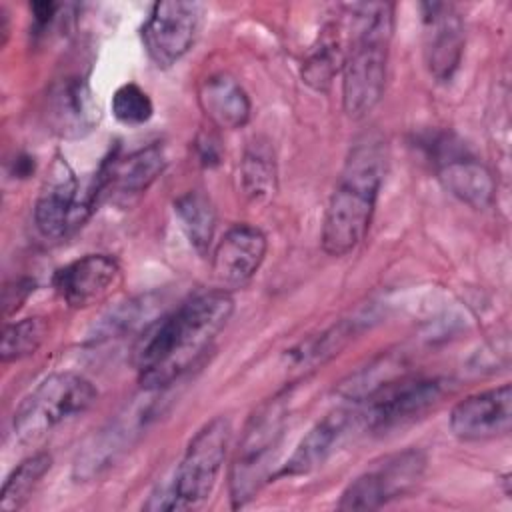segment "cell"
<instances>
[{
    "label": "cell",
    "instance_id": "cell-5",
    "mask_svg": "<svg viewBox=\"0 0 512 512\" xmlns=\"http://www.w3.org/2000/svg\"><path fill=\"white\" fill-rule=\"evenodd\" d=\"M286 422V394H276L262 402L246 422L228 476L232 508H240L250 502L260 486L266 480H272L270 466L284 436Z\"/></svg>",
    "mask_w": 512,
    "mask_h": 512
},
{
    "label": "cell",
    "instance_id": "cell-18",
    "mask_svg": "<svg viewBox=\"0 0 512 512\" xmlns=\"http://www.w3.org/2000/svg\"><path fill=\"white\" fill-rule=\"evenodd\" d=\"M164 166L166 156L160 144H148L124 158L112 156L100 166L104 176V192H114L120 196L142 194L162 174Z\"/></svg>",
    "mask_w": 512,
    "mask_h": 512
},
{
    "label": "cell",
    "instance_id": "cell-14",
    "mask_svg": "<svg viewBox=\"0 0 512 512\" xmlns=\"http://www.w3.org/2000/svg\"><path fill=\"white\" fill-rule=\"evenodd\" d=\"M120 276L118 262L108 254H86L56 270L52 284L70 308H88L104 300Z\"/></svg>",
    "mask_w": 512,
    "mask_h": 512
},
{
    "label": "cell",
    "instance_id": "cell-17",
    "mask_svg": "<svg viewBox=\"0 0 512 512\" xmlns=\"http://www.w3.org/2000/svg\"><path fill=\"white\" fill-rule=\"evenodd\" d=\"M356 422H360V412L338 408L326 414L302 436V440L298 442L286 464L274 474V478L304 476L322 466L344 442Z\"/></svg>",
    "mask_w": 512,
    "mask_h": 512
},
{
    "label": "cell",
    "instance_id": "cell-6",
    "mask_svg": "<svg viewBox=\"0 0 512 512\" xmlns=\"http://www.w3.org/2000/svg\"><path fill=\"white\" fill-rule=\"evenodd\" d=\"M94 384L76 372L46 376L16 408L12 428L20 442H34L52 428L84 414L96 402Z\"/></svg>",
    "mask_w": 512,
    "mask_h": 512
},
{
    "label": "cell",
    "instance_id": "cell-32",
    "mask_svg": "<svg viewBox=\"0 0 512 512\" xmlns=\"http://www.w3.org/2000/svg\"><path fill=\"white\" fill-rule=\"evenodd\" d=\"M30 170H34V162L30 158H18L16 166H14V174L18 176H26L30 174Z\"/></svg>",
    "mask_w": 512,
    "mask_h": 512
},
{
    "label": "cell",
    "instance_id": "cell-8",
    "mask_svg": "<svg viewBox=\"0 0 512 512\" xmlns=\"http://www.w3.org/2000/svg\"><path fill=\"white\" fill-rule=\"evenodd\" d=\"M426 456L408 448L382 458L354 478L338 500V510H376L408 494L422 478Z\"/></svg>",
    "mask_w": 512,
    "mask_h": 512
},
{
    "label": "cell",
    "instance_id": "cell-27",
    "mask_svg": "<svg viewBox=\"0 0 512 512\" xmlns=\"http://www.w3.org/2000/svg\"><path fill=\"white\" fill-rule=\"evenodd\" d=\"M156 302L150 300V296H140L136 300H130L116 308L100 326H98V336L100 338H114L116 334L130 332L138 326H150L154 320L150 318V308Z\"/></svg>",
    "mask_w": 512,
    "mask_h": 512
},
{
    "label": "cell",
    "instance_id": "cell-1",
    "mask_svg": "<svg viewBox=\"0 0 512 512\" xmlns=\"http://www.w3.org/2000/svg\"><path fill=\"white\" fill-rule=\"evenodd\" d=\"M232 312L234 300L220 288L194 294L146 326L132 356L142 388L160 392L174 384L210 348Z\"/></svg>",
    "mask_w": 512,
    "mask_h": 512
},
{
    "label": "cell",
    "instance_id": "cell-13",
    "mask_svg": "<svg viewBox=\"0 0 512 512\" xmlns=\"http://www.w3.org/2000/svg\"><path fill=\"white\" fill-rule=\"evenodd\" d=\"M46 122L66 140L84 138L100 122V108L90 84L80 76L58 80L46 96Z\"/></svg>",
    "mask_w": 512,
    "mask_h": 512
},
{
    "label": "cell",
    "instance_id": "cell-16",
    "mask_svg": "<svg viewBox=\"0 0 512 512\" xmlns=\"http://www.w3.org/2000/svg\"><path fill=\"white\" fill-rule=\"evenodd\" d=\"M268 240L250 224H236L224 232L212 254V272L226 288L248 284L264 262Z\"/></svg>",
    "mask_w": 512,
    "mask_h": 512
},
{
    "label": "cell",
    "instance_id": "cell-29",
    "mask_svg": "<svg viewBox=\"0 0 512 512\" xmlns=\"http://www.w3.org/2000/svg\"><path fill=\"white\" fill-rule=\"evenodd\" d=\"M62 6L56 2H34L30 4L32 18H34V34L46 32L58 18V10Z\"/></svg>",
    "mask_w": 512,
    "mask_h": 512
},
{
    "label": "cell",
    "instance_id": "cell-2",
    "mask_svg": "<svg viewBox=\"0 0 512 512\" xmlns=\"http://www.w3.org/2000/svg\"><path fill=\"white\" fill-rule=\"evenodd\" d=\"M386 172V148L378 134L360 136L342 166L322 220V250L346 256L368 234Z\"/></svg>",
    "mask_w": 512,
    "mask_h": 512
},
{
    "label": "cell",
    "instance_id": "cell-11",
    "mask_svg": "<svg viewBox=\"0 0 512 512\" xmlns=\"http://www.w3.org/2000/svg\"><path fill=\"white\" fill-rule=\"evenodd\" d=\"M450 430L464 442L506 436L512 426V388L502 384L460 400L450 412Z\"/></svg>",
    "mask_w": 512,
    "mask_h": 512
},
{
    "label": "cell",
    "instance_id": "cell-30",
    "mask_svg": "<svg viewBox=\"0 0 512 512\" xmlns=\"http://www.w3.org/2000/svg\"><path fill=\"white\" fill-rule=\"evenodd\" d=\"M14 286H16V290H14V296H4V304H6V310H4V314L8 316L10 312H14V310H18V306L26 300V296L34 290V282H30V280H24V278H20V280H16L14 282Z\"/></svg>",
    "mask_w": 512,
    "mask_h": 512
},
{
    "label": "cell",
    "instance_id": "cell-4",
    "mask_svg": "<svg viewBox=\"0 0 512 512\" xmlns=\"http://www.w3.org/2000/svg\"><path fill=\"white\" fill-rule=\"evenodd\" d=\"M230 422L224 416L208 420L188 442L168 484L150 494L146 510H186L206 502L222 472L230 444Z\"/></svg>",
    "mask_w": 512,
    "mask_h": 512
},
{
    "label": "cell",
    "instance_id": "cell-23",
    "mask_svg": "<svg viewBox=\"0 0 512 512\" xmlns=\"http://www.w3.org/2000/svg\"><path fill=\"white\" fill-rule=\"evenodd\" d=\"M242 192L252 202H266L276 190V162L268 142L254 140L240 162Z\"/></svg>",
    "mask_w": 512,
    "mask_h": 512
},
{
    "label": "cell",
    "instance_id": "cell-31",
    "mask_svg": "<svg viewBox=\"0 0 512 512\" xmlns=\"http://www.w3.org/2000/svg\"><path fill=\"white\" fill-rule=\"evenodd\" d=\"M8 22H10V16H8L6 8H4V6H0V34H2V46L6 44L8 34H10V26H8Z\"/></svg>",
    "mask_w": 512,
    "mask_h": 512
},
{
    "label": "cell",
    "instance_id": "cell-21",
    "mask_svg": "<svg viewBox=\"0 0 512 512\" xmlns=\"http://www.w3.org/2000/svg\"><path fill=\"white\" fill-rule=\"evenodd\" d=\"M344 56H346V48H342L338 28L334 24L326 26L320 32L318 42L312 46V50L308 52V56L304 60L302 80L310 88H314L318 92H326L330 88L334 76L338 72H342Z\"/></svg>",
    "mask_w": 512,
    "mask_h": 512
},
{
    "label": "cell",
    "instance_id": "cell-15",
    "mask_svg": "<svg viewBox=\"0 0 512 512\" xmlns=\"http://www.w3.org/2000/svg\"><path fill=\"white\" fill-rule=\"evenodd\" d=\"M424 20V60L428 72L446 82L460 66L464 50V26L450 4H422Z\"/></svg>",
    "mask_w": 512,
    "mask_h": 512
},
{
    "label": "cell",
    "instance_id": "cell-7",
    "mask_svg": "<svg viewBox=\"0 0 512 512\" xmlns=\"http://www.w3.org/2000/svg\"><path fill=\"white\" fill-rule=\"evenodd\" d=\"M102 194L104 176L100 170L82 184L68 162L58 158L36 198L34 224L46 238H64L88 220Z\"/></svg>",
    "mask_w": 512,
    "mask_h": 512
},
{
    "label": "cell",
    "instance_id": "cell-25",
    "mask_svg": "<svg viewBox=\"0 0 512 512\" xmlns=\"http://www.w3.org/2000/svg\"><path fill=\"white\" fill-rule=\"evenodd\" d=\"M46 332H48V324L40 316H30V318H22L18 322L6 324L2 332V344H0L2 362L22 360L34 354L44 342Z\"/></svg>",
    "mask_w": 512,
    "mask_h": 512
},
{
    "label": "cell",
    "instance_id": "cell-3",
    "mask_svg": "<svg viewBox=\"0 0 512 512\" xmlns=\"http://www.w3.org/2000/svg\"><path fill=\"white\" fill-rule=\"evenodd\" d=\"M350 20V44L342 66V106L350 118H362L384 94L394 4H352Z\"/></svg>",
    "mask_w": 512,
    "mask_h": 512
},
{
    "label": "cell",
    "instance_id": "cell-26",
    "mask_svg": "<svg viewBox=\"0 0 512 512\" xmlns=\"http://www.w3.org/2000/svg\"><path fill=\"white\" fill-rule=\"evenodd\" d=\"M110 108L114 118L124 126H142L154 114L150 96L134 82H126L116 88V92L112 94Z\"/></svg>",
    "mask_w": 512,
    "mask_h": 512
},
{
    "label": "cell",
    "instance_id": "cell-10",
    "mask_svg": "<svg viewBox=\"0 0 512 512\" xmlns=\"http://www.w3.org/2000/svg\"><path fill=\"white\" fill-rule=\"evenodd\" d=\"M200 22L202 6L198 2L164 0L152 4L140 32L150 60L160 68L176 64L192 48Z\"/></svg>",
    "mask_w": 512,
    "mask_h": 512
},
{
    "label": "cell",
    "instance_id": "cell-9",
    "mask_svg": "<svg viewBox=\"0 0 512 512\" xmlns=\"http://www.w3.org/2000/svg\"><path fill=\"white\" fill-rule=\"evenodd\" d=\"M446 392L440 378H398L388 380L370 392L360 420L374 432L404 426L434 408Z\"/></svg>",
    "mask_w": 512,
    "mask_h": 512
},
{
    "label": "cell",
    "instance_id": "cell-22",
    "mask_svg": "<svg viewBox=\"0 0 512 512\" xmlns=\"http://www.w3.org/2000/svg\"><path fill=\"white\" fill-rule=\"evenodd\" d=\"M174 212L184 234L198 254H206L212 246L216 228V210L202 190H188L174 202Z\"/></svg>",
    "mask_w": 512,
    "mask_h": 512
},
{
    "label": "cell",
    "instance_id": "cell-20",
    "mask_svg": "<svg viewBox=\"0 0 512 512\" xmlns=\"http://www.w3.org/2000/svg\"><path fill=\"white\" fill-rule=\"evenodd\" d=\"M148 404H134L132 410L126 414H120L118 420L110 422L108 428L102 430L94 438L90 446L78 456L74 464V472L78 478H92L102 468L110 466L114 458L124 450V446L130 442V436H134L144 422L148 420Z\"/></svg>",
    "mask_w": 512,
    "mask_h": 512
},
{
    "label": "cell",
    "instance_id": "cell-28",
    "mask_svg": "<svg viewBox=\"0 0 512 512\" xmlns=\"http://www.w3.org/2000/svg\"><path fill=\"white\" fill-rule=\"evenodd\" d=\"M196 156H198V162L206 168H212V166H218L220 164V158H222V152H220V144H218V138H214L212 134L208 132H200L196 142Z\"/></svg>",
    "mask_w": 512,
    "mask_h": 512
},
{
    "label": "cell",
    "instance_id": "cell-19",
    "mask_svg": "<svg viewBox=\"0 0 512 512\" xmlns=\"http://www.w3.org/2000/svg\"><path fill=\"white\" fill-rule=\"evenodd\" d=\"M198 104L204 116L222 130H238L250 120V98L242 84L228 72H216L202 80Z\"/></svg>",
    "mask_w": 512,
    "mask_h": 512
},
{
    "label": "cell",
    "instance_id": "cell-24",
    "mask_svg": "<svg viewBox=\"0 0 512 512\" xmlns=\"http://www.w3.org/2000/svg\"><path fill=\"white\" fill-rule=\"evenodd\" d=\"M52 466V456L48 452H36L22 460L4 480L0 490V510L12 512L22 508L40 480Z\"/></svg>",
    "mask_w": 512,
    "mask_h": 512
},
{
    "label": "cell",
    "instance_id": "cell-12",
    "mask_svg": "<svg viewBox=\"0 0 512 512\" xmlns=\"http://www.w3.org/2000/svg\"><path fill=\"white\" fill-rule=\"evenodd\" d=\"M432 148L438 180L442 186L460 202L472 208H488L496 190L488 168L474 156L466 154L462 148H456L446 136L436 140Z\"/></svg>",
    "mask_w": 512,
    "mask_h": 512
}]
</instances>
